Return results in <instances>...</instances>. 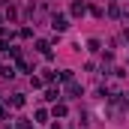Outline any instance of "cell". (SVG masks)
<instances>
[{"label": "cell", "mask_w": 129, "mask_h": 129, "mask_svg": "<svg viewBox=\"0 0 129 129\" xmlns=\"http://www.w3.org/2000/svg\"><path fill=\"white\" fill-rule=\"evenodd\" d=\"M51 27H54V30H66V27H69L66 15H54V18H51Z\"/></svg>", "instance_id": "1"}, {"label": "cell", "mask_w": 129, "mask_h": 129, "mask_svg": "<svg viewBox=\"0 0 129 129\" xmlns=\"http://www.w3.org/2000/svg\"><path fill=\"white\" fill-rule=\"evenodd\" d=\"M66 84H69V93L72 96H81V84H75V81H66Z\"/></svg>", "instance_id": "3"}, {"label": "cell", "mask_w": 129, "mask_h": 129, "mask_svg": "<svg viewBox=\"0 0 129 129\" xmlns=\"http://www.w3.org/2000/svg\"><path fill=\"white\" fill-rule=\"evenodd\" d=\"M72 15H84V3H81V0L72 3Z\"/></svg>", "instance_id": "2"}, {"label": "cell", "mask_w": 129, "mask_h": 129, "mask_svg": "<svg viewBox=\"0 0 129 129\" xmlns=\"http://www.w3.org/2000/svg\"><path fill=\"white\" fill-rule=\"evenodd\" d=\"M0 75H3V78H12V75H15V69L6 63V66H0Z\"/></svg>", "instance_id": "4"}]
</instances>
